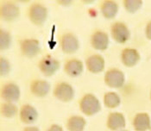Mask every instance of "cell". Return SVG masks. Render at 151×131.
I'll list each match as a JSON object with an SVG mask.
<instances>
[{
    "label": "cell",
    "mask_w": 151,
    "mask_h": 131,
    "mask_svg": "<svg viewBox=\"0 0 151 131\" xmlns=\"http://www.w3.org/2000/svg\"><path fill=\"white\" fill-rule=\"evenodd\" d=\"M81 110L87 116H92L100 110V103L93 94H86L81 100Z\"/></svg>",
    "instance_id": "1"
},
{
    "label": "cell",
    "mask_w": 151,
    "mask_h": 131,
    "mask_svg": "<svg viewBox=\"0 0 151 131\" xmlns=\"http://www.w3.org/2000/svg\"><path fill=\"white\" fill-rule=\"evenodd\" d=\"M29 15L32 23L36 25H41L46 21L47 16V10L43 4L35 3L30 5Z\"/></svg>",
    "instance_id": "2"
},
{
    "label": "cell",
    "mask_w": 151,
    "mask_h": 131,
    "mask_svg": "<svg viewBox=\"0 0 151 131\" xmlns=\"http://www.w3.org/2000/svg\"><path fill=\"white\" fill-rule=\"evenodd\" d=\"M39 68L44 75L49 77L58 71V69L60 68V62L58 60L47 54L40 60Z\"/></svg>",
    "instance_id": "3"
},
{
    "label": "cell",
    "mask_w": 151,
    "mask_h": 131,
    "mask_svg": "<svg viewBox=\"0 0 151 131\" xmlns=\"http://www.w3.org/2000/svg\"><path fill=\"white\" fill-rule=\"evenodd\" d=\"M105 84L112 88H120L124 84V74L117 69H111L105 75Z\"/></svg>",
    "instance_id": "4"
},
{
    "label": "cell",
    "mask_w": 151,
    "mask_h": 131,
    "mask_svg": "<svg viewBox=\"0 0 151 131\" xmlns=\"http://www.w3.org/2000/svg\"><path fill=\"white\" fill-rule=\"evenodd\" d=\"M0 13L4 20L7 22H11V21H14L19 16L20 10L15 3L4 2L1 4Z\"/></svg>",
    "instance_id": "5"
},
{
    "label": "cell",
    "mask_w": 151,
    "mask_h": 131,
    "mask_svg": "<svg viewBox=\"0 0 151 131\" xmlns=\"http://www.w3.org/2000/svg\"><path fill=\"white\" fill-rule=\"evenodd\" d=\"M54 94L59 100L63 102H68L73 99L74 96V91L71 84L66 82H60L55 86Z\"/></svg>",
    "instance_id": "6"
},
{
    "label": "cell",
    "mask_w": 151,
    "mask_h": 131,
    "mask_svg": "<svg viewBox=\"0 0 151 131\" xmlns=\"http://www.w3.org/2000/svg\"><path fill=\"white\" fill-rule=\"evenodd\" d=\"M21 51L23 55L29 58L35 57L40 52V43L36 39H24L20 44Z\"/></svg>",
    "instance_id": "7"
},
{
    "label": "cell",
    "mask_w": 151,
    "mask_h": 131,
    "mask_svg": "<svg viewBox=\"0 0 151 131\" xmlns=\"http://www.w3.org/2000/svg\"><path fill=\"white\" fill-rule=\"evenodd\" d=\"M60 46H61V49L65 53L72 54L78 50L79 41L74 35H73L71 33H66L61 36Z\"/></svg>",
    "instance_id": "8"
},
{
    "label": "cell",
    "mask_w": 151,
    "mask_h": 131,
    "mask_svg": "<svg viewBox=\"0 0 151 131\" xmlns=\"http://www.w3.org/2000/svg\"><path fill=\"white\" fill-rule=\"evenodd\" d=\"M111 35L119 43L126 42L129 38V31L127 26L123 23H115L111 27Z\"/></svg>",
    "instance_id": "9"
},
{
    "label": "cell",
    "mask_w": 151,
    "mask_h": 131,
    "mask_svg": "<svg viewBox=\"0 0 151 131\" xmlns=\"http://www.w3.org/2000/svg\"><path fill=\"white\" fill-rule=\"evenodd\" d=\"M20 90L14 83L5 84L2 88V97L9 103H14L19 99Z\"/></svg>",
    "instance_id": "10"
},
{
    "label": "cell",
    "mask_w": 151,
    "mask_h": 131,
    "mask_svg": "<svg viewBox=\"0 0 151 131\" xmlns=\"http://www.w3.org/2000/svg\"><path fill=\"white\" fill-rule=\"evenodd\" d=\"M86 67L93 73H98L104 70L105 60L99 54H93L86 59Z\"/></svg>",
    "instance_id": "11"
},
{
    "label": "cell",
    "mask_w": 151,
    "mask_h": 131,
    "mask_svg": "<svg viewBox=\"0 0 151 131\" xmlns=\"http://www.w3.org/2000/svg\"><path fill=\"white\" fill-rule=\"evenodd\" d=\"M91 42L94 48L99 50H105L109 45V37L104 31H96L91 38Z\"/></svg>",
    "instance_id": "12"
},
{
    "label": "cell",
    "mask_w": 151,
    "mask_h": 131,
    "mask_svg": "<svg viewBox=\"0 0 151 131\" xmlns=\"http://www.w3.org/2000/svg\"><path fill=\"white\" fill-rule=\"evenodd\" d=\"M121 58L126 67H133L139 61L140 54L134 48H125L122 52Z\"/></svg>",
    "instance_id": "13"
},
{
    "label": "cell",
    "mask_w": 151,
    "mask_h": 131,
    "mask_svg": "<svg viewBox=\"0 0 151 131\" xmlns=\"http://www.w3.org/2000/svg\"><path fill=\"white\" fill-rule=\"evenodd\" d=\"M31 92L38 97H43L48 93L50 90V84L45 80L36 79L30 84Z\"/></svg>",
    "instance_id": "14"
},
{
    "label": "cell",
    "mask_w": 151,
    "mask_h": 131,
    "mask_svg": "<svg viewBox=\"0 0 151 131\" xmlns=\"http://www.w3.org/2000/svg\"><path fill=\"white\" fill-rule=\"evenodd\" d=\"M38 117V113L35 108L29 105H25L21 108L20 118L24 123L30 124L35 122Z\"/></svg>",
    "instance_id": "15"
},
{
    "label": "cell",
    "mask_w": 151,
    "mask_h": 131,
    "mask_svg": "<svg viewBox=\"0 0 151 131\" xmlns=\"http://www.w3.org/2000/svg\"><path fill=\"white\" fill-rule=\"evenodd\" d=\"M107 126L111 130H116L125 126V119L123 114L113 112L111 113L107 120Z\"/></svg>",
    "instance_id": "16"
},
{
    "label": "cell",
    "mask_w": 151,
    "mask_h": 131,
    "mask_svg": "<svg viewBox=\"0 0 151 131\" xmlns=\"http://www.w3.org/2000/svg\"><path fill=\"white\" fill-rule=\"evenodd\" d=\"M65 71L71 77H77L83 72V64L78 59H71L65 64Z\"/></svg>",
    "instance_id": "17"
},
{
    "label": "cell",
    "mask_w": 151,
    "mask_h": 131,
    "mask_svg": "<svg viewBox=\"0 0 151 131\" xmlns=\"http://www.w3.org/2000/svg\"><path fill=\"white\" fill-rule=\"evenodd\" d=\"M134 127L137 131H146L151 128L150 118L147 113H139L135 117Z\"/></svg>",
    "instance_id": "18"
},
{
    "label": "cell",
    "mask_w": 151,
    "mask_h": 131,
    "mask_svg": "<svg viewBox=\"0 0 151 131\" xmlns=\"http://www.w3.org/2000/svg\"><path fill=\"white\" fill-rule=\"evenodd\" d=\"M118 11V4L111 0L104 1L101 4V11L106 18H113Z\"/></svg>",
    "instance_id": "19"
},
{
    "label": "cell",
    "mask_w": 151,
    "mask_h": 131,
    "mask_svg": "<svg viewBox=\"0 0 151 131\" xmlns=\"http://www.w3.org/2000/svg\"><path fill=\"white\" fill-rule=\"evenodd\" d=\"M86 124V120L80 116L71 117L67 124V128L69 131H83Z\"/></svg>",
    "instance_id": "20"
},
{
    "label": "cell",
    "mask_w": 151,
    "mask_h": 131,
    "mask_svg": "<svg viewBox=\"0 0 151 131\" xmlns=\"http://www.w3.org/2000/svg\"><path fill=\"white\" fill-rule=\"evenodd\" d=\"M105 105L108 108H116L120 105V97L115 92H107L104 97Z\"/></svg>",
    "instance_id": "21"
},
{
    "label": "cell",
    "mask_w": 151,
    "mask_h": 131,
    "mask_svg": "<svg viewBox=\"0 0 151 131\" xmlns=\"http://www.w3.org/2000/svg\"><path fill=\"white\" fill-rule=\"evenodd\" d=\"M1 112L3 116H4L5 117L11 118L17 114V108L13 103H4L1 106Z\"/></svg>",
    "instance_id": "22"
},
{
    "label": "cell",
    "mask_w": 151,
    "mask_h": 131,
    "mask_svg": "<svg viewBox=\"0 0 151 131\" xmlns=\"http://www.w3.org/2000/svg\"><path fill=\"white\" fill-rule=\"evenodd\" d=\"M12 43V36L11 34L4 30L1 29L0 30V48L2 50L7 49L11 46Z\"/></svg>",
    "instance_id": "23"
},
{
    "label": "cell",
    "mask_w": 151,
    "mask_h": 131,
    "mask_svg": "<svg viewBox=\"0 0 151 131\" xmlns=\"http://www.w3.org/2000/svg\"><path fill=\"white\" fill-rule=\"evenodd\" d=\"M124 4L125 9L129 12H136L137 10H139L140 7L142 4V2L141 0H124Z\"/></svg>",
    "instance_id": "24"
},
{
    "label": "cell",
    "mask_w": 151,
    "mask_h": 131,
    "mask_svg": "<svg viewBox=\"0 0 151 131\" xmlns=\"http://www.w3.org/2000/svg\"><path fill=\"white\" fill-rule=\"evenodd\" d=\"M11 70V65L9 60L4 57H1L0 60V72L2 76H5L9 73Z\"/></svg>",
    "instance_id": "25"
},
{
    "label": "cell",
    "mask_w": 151,
    "mask_h": 131,
    "mask_svg": "<svg viewBox=\"0 0 151 131\" xmlns=\"http://www.w3.org/2000/svg\"><path fill=\"white\" fill-rule=\"evenodd\" d=\"M47 131H63V130L60 126H59L57 124H53L47 130Z\"/></svg>",
    "instance_id": "26"
},
{
    "label": "cell",
    "mask_w": 151,
    "mask_h": 131,
    "mask_svg": "<svg viewBox=\"0 0 151 131\" xmlns=\"http://www.w3.org/2000/svg\"><path fill=\"white\" fill-rule=\"evenodd\" d=\"M145 33H146V36H147L150 40H151V22H150L149 24H147Z\"/></svg>",
    "instance_id": "27"
},
{
    "label": "cell",
    "mask_w": 151,
    "mask_h": 131,
    "mask_svg": "<svg viewBox=\"0 0 151 131\" xmlns=\"http://www.w3.org/2000/svg\"><path fill=\"white\" fill-rule=\"evenodd\" d=\"M23 131H39V129L36 127H27L23 130Z\"/></svg>",
    "instance_id": "28"
},
{
    "label": "cell",
    "mask_w": 151,
    "mask_h": 131,
    "mask_svg": "<svg viewBox=\"0 0 151 131\" xmlns=\"http://www.w3.org/2000/svg\"><path fill=\"white\" fill-rule=\"evenodd\" d=\"M60 4H70L71 3V1H66V2H64V1H61V2H60Z\"/></svg>",
    "instance_id": "29"
},
{
    "label": "cell",
    "mask_w": 151,
    "mask_h": 131,
    "mask_svg": "<svg viewBox=\"0 0 151 131\" xmlns=\"http://www.w3.org/2000/svg\"><path fill=\"white\" fill-rule=\"evenodd\" d=\"M124 131H127V130H124Z\"/></svg>",
    "instance_id": "30"
}]
</instances>
